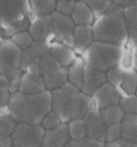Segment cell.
I'll return each instance as SVG.
<instances>
[{
    "mask_svg": "<svg viewBox=\"0 0 137 147\" xmlns=\"http://www.w3.org/2000/svg\"><path fill=\"white\" fill-rule=\"evenodd\" d=\"M8 107L17 123L41 125L52 112V92L45 90L36 94L15 92L10 96Z\"/></svg>",
    "mask_w": 137,
    "mask_h": 147,
    "instance_id": "6da1fadb",
    "label": "cell"
},
{
    "mask_svg": "<svg viewBox=\"0 0 137 147\" xmlns=\"http://www.w3.org/2000/svg\"><path fill=\"white\" fill-rule=\"evenodd\" d=\"M50 92L52 111L62 123L83 119L87 112L92 107L91 97L84 94L79 88L68 82Z\"/></svg>",
    "mask_w": 137,
    "mask_h": 147,
    "instance_id": "7a4b0ae2",
    "label": "cell"
},
{
    "mask_svg": "<svg viewBox=\"0 0 137 147\" xmlns=\"http://www.w3.org/2000/svg\"><path fill=\"white\" fill-rule=\"evenodd\" d=\"M93 40L124 47L128 43V30L124 9L113 4L106 13L94 20L92 25Z\"/></svg>",
    "mask_w": 137,
    "mask_h": 147,
    "instance_id": "3957f363",
    "label": "cell"
},
{
    "mask_svg": "<svg viewBox=\"0 0 137 147\" xmlns=\"http://www.w3.org/2000/svg\"><path fill=\"white\" fill-rule=\"evenodd\" d=\"M33 16L29 0H0V36L11 38L26 31Z\"/></svg>",
    "mask_w": 137,
    "mask_h": 147,
    "instance_id": "277c9868",
    "label": "cell"
},
{
    "mask_svg": "<svg viewBox=\"0 0 137 147\" xmlns=\"http://www.w3.org/2000/svg\"><path fill=\"white\" fill-rule=\"evenodd\" d=\"M123 51L124 47L118 45L93 41L81 55V58L85 65L101 72H106L120 65Z\"/></svg>",
    "mask_w": 137,
    "mask_h": 147,
    "instance_id": "5b68a950",
    "label": "cell"
},
{
    "mask_svg": "<svg viewBox=\"0 0 137 147\" xmlns=\"http://www.w3.org/2000/svg\"><path fill=\"white\" fill-rule=\"evenodd\" d=\"M21 49H18L11 38H3L0 44V74L10 81L21 76L20 70Z\"/></svg>",
    "mask_w": 137,
    "mask_h": 147,
    "instance_id": "8992f818",
    "label": "cell"
},
{
    "mask_svg": "<svg viewBox=\"0 0 137 147\" xmlns=\"http://www.w3.org/2000/svg\"><path fill=\"white\" fill-rule=\"evenodd\" d=\"M45 134L41 125L17 123L11 138L13 145L18 147H39Z\"/></svg>",
    "mask_w": 137,
    "mask_h": 147,
    "instance_id": "52a82bcc",
    "label": "cell"
},
{
    "mask_svg": "<svg viewBox=\"0 0 137 147\" xmlns=\"http://www.w3.org/2000/svg\"><path fill=\"white\" fill-rule=\"evenodd\" d=\"M50 17L54 30V39L70 49H73V31L75 28V24L73 23L71 16L54 12Z\"/></svg>",
    "mask_w": 137,
    "mask_h": 147,
    "instance_id": "ba28073f",
    "label": "cell"
},
{
    "mask_svg": "<svg viewBox=\"0 0 137 147\" xmlns=\"http://www.w3.org/2000/svg\"><path fill=\"white\" fill-rule=\"evenodd\" d=\"M83 120L86 126L87 138L101 142V143H106L107 125L104 121V119L102 118L100 111L92 106L87 112Z\"/></svg>",
    "mask_w": 137,
    "mask_h": 147,
    "instance_id": "9c48e42d",
    "label": "cell"
},
{
    "mask_svg": "<svg viewBox=\"0 0 137 147\" xmlns=\"http://www.w3.org/2000/svg\"><path fill=\"white\" fill-rule=\"evenodd\" d=\"M120 99L121 94L119 90L107 82L99 87L91 96L92 106L99 111L111 105H118Z\"/></svg>",
    "mask_w": 137,
    "mask_h": 147,
    "instance_id": "30bf717a",
    "label": "cell"
},
{
    "mask_svg": "<svg viewBox=\"0 0 137 147\" xmlns=\"http://www.w3.org/2000/svg\"><path fill=\"white\" fill-rule=\"evenodd\" d=\"M27 31L34 42L50 43V41L54 40V30L50 15L33 18Z\"/></svg>",
    "mask_w": 137,
    "mask_h": 147,
    "instance_id": "8fae6325",
    "label": "cell"
},
{
    "mask_svg": "<svg viewBox=\"0 0 137 147\" xmlns=\"http://www.w3.org/2000/svg\"><path fill=\"white\" fill-rule=\"evenodd\" d=\"M49 54V43L46 42H33L26 49L21 51L20 70L25 72L29 65H36L43 57Z\"/></svg>",
    "mask_w": 137,
    "mask_h": 147,
    "instance_id": "7c38bea8",
    "label": "cell"
},
{
    "mask_svg": "<svg viewBox=\"0 0 137 147\" xmlns=\"http://www.w3.org/2000/svg\"><path fill=\"white\" fill-rule=\"evenodd\" d=\"M104 83H106V74L94 69L92 67L85 65L84 67V74H83V86L81 91L87 96H92L95 90L101 87Z\"/></svg>",
    "mask_w": 137,
    "mask_h": 147,
    "instance_id": "4fadbf2b",
    "label": "cell"
},
{
    "mask_svg": "<svg viewBox=\"0 0 137 147\" xmlns=\"http://www.w3.org/2000/svg\"><path fill=\"white\" fill-rule=\"evenodd\" d=\"M93 42L92 26H75L73 31V51L83 55Z\"/></svg>",
    "mask_w": 137,
    "mask_h": 147,
    "instance_id": "5bb4252c",
    "label": "cell"
},
{
    "mask_svg": "<svg viewBox=\"0 0 137 147\" xmlns=\"http://www.w3.org/2000/svg\"><path fill=\"white\" fill-rule=\"evenodd\" d=\"M49 55L63 68H68L76 59V54L73 49L57 41L49 43Z\"/></svg>",
    "mask_w": 137,
    "mask_h": 147,
    "instance_id": "9a60e30c",
    "label": "cell"
},
{
    "mask_svg": "<svg viewBox=\"0 0 137 147\" xmlns=\"http://www.w3.org/2000/svg\"><path fill=\"white\" fill-rule=\"evenodd\" d=\"M45 84L43 76L36 74L23 72L20 76L19 92L28 94H36L45 91Z\"/></svg>",
    "mask_w": 137,
    "mask_h": 147,
    "instance_id": "2e32d148",
    "label": "cell"
},
{
    "mask_svg": "<svg viewBox=\"0 0 137 147\" xmlns=\"http://www.w3.org/2000/svg\"><path fill=\"white\" fill-rule=\"evenodd\" d=\"M71 18L76 26H91L95 20L91 10L87 7V4L83 0L75 2L73 12L71 14Z\"/></svg>",
    "mask_w": 137,
    "mask_h": 147,
    "instance_id": "e0dca14e",
    "label": "cell"
},
{
    "mask_svg": "<svg viewBox=\"0 0 137 147\" xmlns=\"http://www.w3.org/2000/svg\"><path fill=\"white\" fill-rule=\"evenodd\" d=\"M45 88L48 91L58 89L68 83V68L60 67L43 76Z\"/></svg>",
    "mask_w": 137,
    "mask_h": 147,
    "instance_id": "ac0fdd59",
    "label": "cell"
},
{
    "mask_svg": "<svg viewBox=\"0 0 137 147\" xmlns=\"http://www.w3.org/2000/svg\"><path fill=\"white\" fill-rule=\"evenodd\" d=\"M121 139L137 144V115L125 114L120 123Z\"/></svg>",
    "mask_w": 137,
    "mask_h": 147,
    "instance_id": "d6986e66",
    "label": "cell"
},
{
    "mask_svg": "<svg viewBox=\"0 0 137 147\" xmlns=\"http://www.w3.org/2000/svg\"><path fill=\"white\" fill-rule=\"evenodd\" d=\"M124 20L128 30V41L132 46H137V4L124 8Z\"/></svg>",
    "mask_w": 137,
    "mask_h": 147,
    "instance_id": "ffe728a7",
    "label": "cell"
},
{
    "mask_svg": "<svg viewBox=\"0 0 137 147\" xmlns=\"http://www.w3.org/2000/svg\"><path fill=\"white\" fill-rule=\"evenodd\" d=\"M137 88V72L130 67L123 69V78L120 86L117 89L119 90L121 97L128 94H135Z\"/></svg>",
    "mask_w": 137,
    "mask_h": 147,
    "instance_id": "44dd1931",
    "label": "cell"
},
{
    "mask_svg": "<svg viewBox=\"0 0 137 147\" xmlns=\"http://www.w3.org/2000/svg\"><path fill=\"white\" fill-rule=\"evenodd\" d=\"M60 67L61 65L48 54V55H46L45 57L42 58L40 60V62H38L36 65H29L25 72L44 76V75H46L47 73L52 72L54 70L58 69V68H60Z\"/></svg>",
    "mask_w": 137,
    "mask_h": 147,
    "instance_id": "7402d4cb",
    "label": "cell"
},
{
    "mask_svg": "<svg viewBox=\"0 0 137 147\" xmlns=\"http://www.w3.org/2000/svg\"><path fill=\"white\" fill-rule=\"evenodd\" d=\"M56 0H29L33 18L52 15L56 11Z\"/></svg>",
    "mask_w": 137,
    "mask_h": 147,
    "instance_id": "603a6c76",
    "label": "cell"
},
{
    "mask_svg": "<svg viewBox=\"0 0 137 147\" xmlns=\"http://www.w3.org/2000/svg\"><path fill=\"white\" fill-rule=\"evenodd\" d=\"M85 62L81 57H76L72 65L68 67V82L81 89L83 86V74H84Z\"/></svg>",
    "mask_w": 137,
    "mask_h": 147,
    "instance_id": "cb8c5ba5",
    "label": "cell"
},
{
    "mask_svg": "<svg viewBox=\"0 0 137 147\" xmlns=\"http://www.w3.org/2000/svg\"><path fill=\"white\" fill-rule=\"evenodd\" d=\"M17 123L14 120L8 106L0 111V135L11 136L16 129Z\"/></svg>",
    "mask_w": 137,
    "mask_h": 147,
    "instance_id": "d4e9b609",
    "label": "cell"
},
{
    "mask_svg": "<svg viewBox=\"0 0 137 147\" xmlns=\"http://www.w3.org/2000/svg\"><path fill=\"white\" fill-rule=\"evenodd\" d=\"M102 115V118L104 119L107 126L109 125H116V123H120L122 118L124 117V112L122 111L120 105H111L108 106L106 109L100 111Z\"/></svg>",
    "mask_w": 137,
    "mask_h": 147,
    "instance_id": "484cf974",
    "label": "cell"
},
{
    "mask_svg": "<svg viewBox=\"0 0 137 147\" xmlns=\"http://www.w3.org/2000/svg\"><path fill=\"white\" fill-rule=\"evenodd\" d=\"M88 7L95 18L103 15L113 7L111 0H83Z\"/></svg>",
    "mask_w": 137,
    "mask_h": 147,
    "instance_id": "4316f807",
    "label": "cell"
},
{
    "mask_svg": "<svg viewBox=\"0 0 137 147\" xmlns=\"http://www.w3.org/2000/svg\"><path fill=\"white\" fill-rule=\"evenodd\" d=\"M52 135L54 142L56 143L58 147H64L71 141L68 127L66 123H61L56 129H54L52 131Z\"/></svg>",
    "mask_w": 137,
    "mask_h": 147,
    "instance_id": "83f0119b",
    "label": "cell"
},
{
    "mask_svg": "<svg viewBox=\"0 0 137 147\" xmlns=\"http://www.w3.org/2000/svg\"><path fill=\"white\" fill-rule=\"evenodd\" d=\"M68 132H70V138L73 141H78V140L87 138V132H86V126L83 119H74L68 123Z\"/></svg>",
    "mask_w": 137,
    "mask_h": 147,
    "instance_id": "f1b7e54d",
    "label": "cell"
},
{
    "mask_svg": "<svg viewBox=\"0 0 137 147\" xmlns=\"http://www.w3.org/2000/svg\"><path fill=\"white\" fill-rule=\"evenodd\" d=\"M119 105L124 112V114L137 115V97L136 94H128L122 96Z\"/></svg>",
    "mask_w": 137,
    "mask_h": 147,
    "instance_id": "f546056e",
    "label": "cell"
},
{
    "mask_svg": "<svg viewBox=\"0 0 137 147\" xmlns=\"http://www.w3.org/2000/svg\"><path fill=\"white\" fill-rule=\"evenodd\" d=\"M105 74H106V82L118 88L123 78V68H121L120 65H117L113 69L106 71Z\"/></svg>",
    "mask_w": 137,
    "mask_h": 147,
    "instance_id": "4dcf8cb0",
    "label": "cell"
},
{
    "mask_svg": "<svg viewBox=\"0 0 137 147\" xmlns=\"http://www.w3.org/2000/svg\"><path fill=\"white\" fill-rule=\"evenodd\" d=\"M11 39H12V41L15 43V45H16L17 47L20 49L21 51H24L27 47H29L34 42L32 38L30 37V34H29V32L27 30L26 31H20V32L13 34L12 37H11Z\"/></svg>",
    "mask_w": 137,
    "mask_h": 147,
    "instance_id": "1f68e13d",
    "label": "cell"
},
{
    "mask_svg": "<svg viewBox=\"0 0 137 147\" xmlns=\"http://www.w3.org/2000/svg\"><path fill=\"white\" fill-rule=\"evenodd\" d=\"M61 123H62L61 119L52 111V112H49L48 114L44 117V119L42 120L41 126L43 127V129H44L45 131H52L54 129H56Z\"/></svg>",
    "mask_w": 137,
    "mask_h": 147,
    "instance_id": "d6a6232c",
    "label": "cell"
},
{
    "mask_svg": "<svg viewBox=\"0 0 137 147\" xmlns=\"http://www.w3.org/2000/svg\"><path fill=\"white\" fill-rule=\"evenodd\" d=\"M104 144L105 143L97 142V141H94L89 138H85V139L78 140V141L71 140L64 147H104Z\"/></svg>",
    "mask_w": 137,
    "mask_h": 147,
    "instance_id": "836d02e7",
    "label": "cell"
},
{
    "mask_svg": "<svg viewBox=\"0 0 137 147\" xmlns=\"http://www.w3.org/2000/svg\"><path fill=\"white\" fill-rule=\"evenodd\" d=\"M75 5V1H70V0H58L56 2V11L55 12L71 16L73 12V9Z\"/></svg>",
    "mask_w": 137,
    "mask_h": 147,
    "instance_id": "e575fe53",
    "label": "cell"
},
{
    "mask_svg": "<svg viewBox=\"0 0 137 147\" xmlns=\"http://www.w3.org/2000/svg\"><path fill=\"white\" fill-rule=\"evenodd\" d=\"M121 139V126L120 123L116 125H109L107 126V132H106V143L115 142L117 140Z\"/></svg>",
    "mask_w": 137,
    "mask_h": 147,
    "instance_id": "d590c367",
    "label": "cell"
},
{
    "mask_svg": "<svg viewBox=\"0 0 137 147\" xmlns=\"http://www.w3.org/2000/svg\"><path fill=\"white\" fill-rule=\"evenodd\" d=\"M39 147H58L56 143L54 142L52 135V131H45V134L43 136V140L41 142Z\"/></svg>",
    "mask_w": 137,
    "mask_h": 147,
    "instance_id": "8d00e7d4",
    "label": "cell"
},
{
    "mask_svg": "<svg viewBox=\"0 0 137 147\" xmlns=\"http://www.w3.org/2000/svg\"><path fill=\"white\" fill-rule=\"evenodd\" d=\"M104 147H137V144L131 143L124 140H117L115 142H110V143H105Z\"/></svg>",
    "mask_w": 137,
    "mask_h": 147,
    "instance_id": "74e56055",
    "label": "cell"
},
{
    "mask_svg": "<svg viewBox=\"0 0 137 147\" xmlns=\"http://www.w3.org/2000/svg\"><path fill=\"white\" fill-rule=\"evenodd\" d=\"M111 2L118 5V7L124 9L128 8V7H131V5H136L137 0H111Z\"/></svg>",
    "mask_w": 137,
    "mask_h": 147,
    "instance_id": "f35d334b",
    "label": "cell"
},
{
    "mask_svg": "<svg viewBox=\"0 0 137 147\" xmlns=\"http://www.w3.org/2000/svg\"><path fill=\"white\" fill-rule=\"evenodd\" d=\"M10 80L4 75L0 74V92H9Z\"/></svg>",
    "mask_w": 137,
    "mask_h": 147,
    "instance_id": "ab89813d",
    "label": "cell"
},
{
    "mask_svg": "<svg viewBox=\"0 0 137 147\" xmlns=\"http://www.w3.org/2000/svg\"><path fill=\"white\" fill-rule=\"evenodd\" d=\"M19 85H20V78L11 80V81H10V88H9L10 94L18 92V91H19Z\"/></svg>",
    "mask_w": 137,
    "mask_h": 147,
    "instance_id": "60d3db41",
    "label": "cell"
},
{
    "mask_svg": "<svg viewBox=\"0 0 137 147\" xmlns=\"http://www.w3.org/2000/svg\"><path fill=\"white\" fill-rule=\"evenodd\" d=\"M10 96H11L10 92H0V111L5 106H8Z\"/></svg>",
    "mask_w": 137,
    "mask_h": 147,
    "instance_id": "b9f144b4",
    "label": "cell"
},
{
    "mask_svg": "<svg viewBox=\"0 0 137 147\" xmlns=\"http://www.w3.org/2000/svg\"><path fill=\"white\" fill-rule=\"evenodd\" d=\"M13 141L11 136L0 135V147H12Z\"/></svg>",
    "mask_w": 137,
    "mask_h": 147,
    "instance_id": "7bdbcfd3",
    "label": "cell"
},
{
    "mask_svg": "<svg viewBox=\"0 0 137 147\" xmlns=\"http://www.w3.org/2000/svg\"><path fill=\"white\" fill-rule=\"evenodd\" d=\"M131 54H132V68L137 72V46H134L131 49Z\"/></svg>",
    "mask_w": 137,
    "mask_h": 147,
    "instance_id": "ee69618b",
    "label": "cell"
},
{
    "mask_svg": "<svg viewBox=\"0 0 137 147\" xmlns=\"http://www.w3.org/2000/svg\"><path fill=\"white\" fill-rule=\"evenodd\" d=\"M2 40H3V38L0 36V44H1V42H2Z\"/></svg>",
    "mask_w": 137,
    "mask_h": 147,
    "instance_id": "f6af8a7d",
    "label": "cell"
},
{
    "mask_svg": "<svg viewBox=\"0 0 137 147\" xmlns=\"http://www.w3.org/2000/svg\"><path fill=\"white\" fill-rule=\"evenodd\" d=\"M56 1H58V0H56ZM70 1H75L76 2V1H79V0H70Z\"/></svg>",
    "mask_w": 137,
    "mask_h": 147,
    "instance_id": "bcb514c9",
    "label": "cell"
},
{
    "mask_svg": "<svg viewBox=\"0 0 137 147\" xmlns=\"http://www.w3.org/2000/svg\"><path fill=\"white\" fill-rule=\"evenodd\" d=\"M135 94H136V97H137V88H136V91H135Z\"/></svg>",
    "mask_w": 137,
    "mask_h": 147,
    "instance_id": "7dc6e473",
    "label": "cell"
},
{
    "mask_svg": "<svg viewBox=\"0 0 137 147\" xmlns=\"http://www.w3.org/2000/svg\"><path fill=\"white\" fill-rule=\"evenodd\" d=\"M12 147H18V146H14V145H13V146Z\"/></svg>",
    "mask_w": 137,
    "mask_h": 147,
    "instance_id": "c3c4849f",
    "label": "cell"
}]
</instances>
